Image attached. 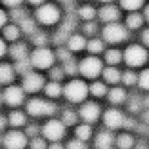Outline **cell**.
I'll use <instances>...</instances> for the list:
<instances>
[{"mask_svg": "<svg viewBox=\"0 0 149 149\" xmlns=\"http://www.w3.org/2000/svg\"><path fill=\"white\" fill-rule=\"evenodd\" d=\"M32 13L39 27L51 32L60 25L66 14L63 7L54 0H49Z\"/></svg>", "mask_w": 149, "mask_h": 149, "instance_id": "6da1fadb", "label": "cell"}, {"mask_svg": "<svg viewBox=\"0 0 149 149\" xmlns=\"http://www.w3.org/2000/svg\"><path fill=\"white\" fill-rule=\"evenodd\" d=\"M88 82L77 76L69 78L63 84V98L67 104L78 107L89 98Z\"/></svg>", "mask_w": 149, "mask_h": 149, "instance_id": "7a4b0ae2", "label": "cell"}, {"mask_svg": "<svg viewBox=\"0 0 149 149\" xmlns=\"http://www.w3.org/2000/svg\"><path fill=\"white\" fill-rule=\"evenodd\" d=\"M61 108L56 101L46 97L33 96L26 102V112L34 119H48L59 115Z\"/></svg>", "mask_w": 149, "mask_h": 149, "instance_id": "3957f363", "label": "cell"}, {"mask_svg": "<svg viewBox=\"0 0 149 149\" xmlns=\"http://www.w3.org/2000/svg\"><path fill=\"white\" fill-rule=\"evenodd\" d=\"M29 59L32 69L42 72L58 63L54 48L51 45L32 48Z\"/></svg>", "mask_w": 149, "mask_h": 149, "instance_id": "277c9868", "label": "cell"}, {"mask_svg": "<svg viewBox=\"0 0 149 149\" xmlns=\"http://www.w3.org/2000/svg\"><path fill=\"white\" fill-rule=\"evenodd\" d=\"M123 52V63L127 68L135 70L146 66L149 61V53L141 43H132L125 48Z\"/></svg>", "mask_w": 149, "mask_h": 149, "instance_id": "5b68a950", "label": "cell"}, {"mask_svg": "<svg viewBox=\"0 0 149 149\" xmlns=\"http://www.w3.org/2000/svg\"><path fill=\"white\" fill-rule=\"evenodd\" d=\"M79 76L88 82L100 79L105 64L100 56L87 55L79 59Z\"/></svg>", "mask_w": 149, "mask_h": 149, "instance_id": "8992f818", "label": "cell"}, {"mask_svg": "<svg viewBox=\"0 0 149 149\" xmlns=\"http://www.w3.org/2000/svg\"><path fill=\"white\" fill-rule=\"evenodd\" d=\"M131 31L120 22L105 24L100 31L101 38L107 45L115 47L127 42Z\"/></svg>", "mask_w": 149, "mask_h": 149, "instance_id": "52a82bcc", "label": "cell"}, {"mask_svg": "<svg viewBox=\"0 0 149 149\" xmlns=\"http://www.w3.org/2000/svg\"><path fill=\"white\" fill-rule=\"evenodd\" d=\"M105 105L102 101L93 98H88L77 107L81 121L94 126L100 125Z\"/></svg>", "mask_w": 149, "mask_h": 149, "instance_id": "ba28073f", "label": "cell"}, {"mask_svg": "<svg viewBox=\"0 0 149 149\" xmlns=\"http://www.w3.org/2000/svg\"><path fill=\"white\" fill-rule=\"evenodd\" d=\"M127 114L125 108L105 104L100 125L116 132L123 130Z\"/></svg>", "mask_w": 149, "mask_h": 149, "instance_id": "9c48e42d", "label": "cell"}, {"mask_svg": "<svg viewBox=\"0 0 149 149\" xmlns=\"http://www.w3.org/2000/svg\"><path fill=\"white\" fill-rule=\"evenodd\" d=\"M68 129L59 117L54 116L47 119L41 126V135L49 142H63Z\"/></svg>", "mask_w": 149, "mask_h": 149, "instance_id": "30bf717a", "label": "cell"}, {"mask_svg": "<svg viewBox=\"0 0 149 149\" xmlns=\"http://www.w3.org/2000/svg\"><path fill=\"white\" fill-rule=\"evenodd\" d=\"M48 81L44 72L31 69L21 77V86L27 95H37L42 92Z\"/></svg>", "mask_w": 149, "mask_h": 149, "instance_id": "8fae6325", "label": "cell"}, {"mask_svg": "<svg viewBox=\"0 0 149 149\" xmlns=\"http://www.w3.org/2000/svg\"><path fill=\"white\" fill-rule=\"evenodd\" d=\"M29 140L25 132L19 129L4 132L0 137V143L4 149H26Z\"/></svg>", "mask_w": 149, "mask_h": 149, "instance_id": "7c38bea8", "label": "cell"}, {"mask_svg": "<svg viewBox=\"0 0 149 149\" xmlns=\"http://www.w3.org/2000/svg\"><path fill=\"white\" fill-rule=\"evenodd\" d=\"M1 94L4 105L14 109L22 105L26 101L27 95L21 84L16 82L3 87Z\"/></svg>", "mask_w": 149, "mask_h": 149, "instance_id": "4fadbf2b", "label": "cell"}, {"mask_svg": "<svg viewBox=\"0 0 149 149\" xmlns=\"http://www.w3.org/2000/svg\"><path fill=\"white\" fill-rule=\"evenodd\" d=\"M116 132L99 125L91 142V149H115Z\"/></svg>", "mask_w": 149, "mask_h": 149, "instance_id": "5bb4252c", "label": "cell"}, {"mask_svg": "<svg viewBox=\"0 0 149 149\" xmlns=\"http://www.w3.org/2000/svg\"><path fill=\"white\" fill-rule=\"evenodd\" d=\"M131 91L121 84L110 86L105 99L106 105L125 108Z\"/></svg>", "mask_w": 149, "mask_h": 149, "instance_id": "9a60e30c", "label": "cell"}, {"mask_svg": "<svg viewBox=\"0 0 149 149\" xmlns=\"http://www.w3.org/2000/svg\"><path fill=\"white\" fill-rule=\"evenodd\" d=\"M32 46L26 38L9 45L8 58L13 63L24 60L29 58Z\"/></svg>", "mask_w": 149, "mask_h": 149, "instance_id": "2e32d148", "label": "cell"}, {"mask_svg": "<svg viewBox=\"0 0 149 149\" xmlns=\"http://www.w3.org/2000/svg\"><path fill=\"white\" fill-rule=\"evenodd\" d=\"M122 9L114 3L102 4L98 8L97 20L104 25L120 22Z\"/></svg>", "mask_w": 149, "mask_h": 149, "instance_id": "e0dca14e", "label": "cell"}, {"mask_svg": "<svg viewBox=\"0 0 149 149\" xmlns=\"http://www.w3.org/2000/svg\"><path fill=\"white\" fill-rule=\"evenodd\" d=\"M140 137L133 131H119L115 135V149H134Z\"/></svg>", "mask_w": 149, "mask_h": 149, "instance_id": "ac0fdd59", "label": "cell"}, {"mask_svg": "<svg viewBox=\"0 0 149 149\" xmlns=\"http://www.w3.org/2000/svg\"><path fill=\"white\" fill-rule=\"evenodd\" d=\"M17 77L13 62L6 59L0 61V86L3 87L13 84Z\"/></svg>", "mask_w": 149, "mask_h": 149, "instance_id": "d6986e66", "label": "cell"}, {"mask_svg": "<svg viewBox=\"0 0 149 149\" xmlns=\"http://www.w3.org/2000/svg\"><path fill=\"white\" fill-rule=\"evenodd\" d=\"M59 118L68 128L74 127L81 121L77 107L69 104L61 107L59 113Z\"/></svg>", "mask_w": 149, "mask_h": 149, "instance_id": "ffe728a7", "label": "cell"}, {"mask_svg": "<svg viewBox=\"0 0 149 149\" xmlns=\"http://www.w3.org/2000/svg\"><path fill=\"white\" fill-rule=\"evenodd\" d=\"M87 39L80 31H75L68 37L64 45L72 53L75 54L86 50Z\"/></svg>", "mask_w": 149, "mask_h": 149, "instance_id": "44dd1931", "label": "cell"}, {"mask_svg": "<svg viewBox=\"0 0 149 149\" xmlns=\"http://www.w3.org/2000/svg\"><path fill=\"white\" fill-rule=\"evenodd\" d=\"M73 128L74 137L84 142L89 143L91 144L96 130V126L83 121H80Z\"/></svg>", "mask_w": 149, "mask_h": 149, "instance_id": "7402d4cb", "label": "cell"}, {"mask_svg": "<svg viewBox=\"0 0 149 149\" xmlns=\"http://www.w3.org/2000/svg\"><path fill=\"white\" fill-rule=\"evenodd\" d=\"M0 35L9 45L25 38L19 24L14 22H9L0 32Z\"/></svg>", "mask_w": 149, "mask_h": 149, "instance_id": "603a6c76", "label": "cell"}, {"mask_svg": "<svg viewBox=\"0 0 149 149\" xmlns=\"http://www.w3.org/2000/svg\"><path fill=\"white\" fill-rule=\"evenodd\" d=\"M75 13L81 22L95 21L97 19L98 8L88 2L81 3L77 6Z\"/></svg>", "mask_w": 149, "mask_h": 149, "instance_id": "cb8c5ba5", "label": "cell"}, {"mask_svg": "<svg viewBox=\"0 0 149 149\" xmlns=\"http://www.w3.org/2000/svg\"><path fill=\"white\" fill-rule=\"evenodd\" d=\"M27 40L32 48L52 46V32L40 27Z\"/></svg>", "mask_w": 149, "mask_h": 149, "instance_id": "d4e9b609", "label": "cell"}, {"mask_svg": "<svg viewBox=\"0 0 149 149\" xmlns=\"http://www.w3.org/2000/svg\"><path fill=\"white\" fill-rule=\"evenodd\" d=\"M109 87L110 86L100 78L88 82L89 95L91 98L97 100H105Z\"/></svg>", "mask_w": 149, "mask_h": 149, "instance_id": "484cf974", "label": "cell"}, {"mask_svg": "<svg viewBox=\"0 0 149 149\" xmlns=\"http://www.w3.org/2000/svg\"><path fill=\"white\" fill-rule=\"evenodd\" d=\"M121 74L122 69L119 66L105 65L100 78L110 87L121 84Z\"/></svg>", "mask_w": 149, "mask_h": 149, "instance_id": "4316f807", "label": "cell"}, {"mask_svg": "<svg viewBox=\"0 0 149 149\" xmlns=\"http://www.w3.org/2000/svg\"><path fill=\"white\" fill-rule=\"evenodd\" d=\"M42 92L45 97L53 101H56L63 98V84L56 81L48 80Z\"/></svg>", "mask_w": 149, "mask_h": 149, "instance_id": "83f0119b", "label": "cell"}, {"mask_svg": "<svg viewBox=\"0 0 149 149\" xmlns=\"http://www.w3.org/2000/svg\"><path fill=\"white\" fill-rule=\"evenodd\" d=\"M27 114L21 110L14 109L10 111L6 116L8 125L12 129H19L27 125Z\"/></svg>", "mask_w": 149, "mask_h": 149, "instance_id": "f1b7e54d", "label": "cell"}, {"mask_svg": "<svg viewBox=\"0 0 149 149\" xmlns=\"http://www.w3.org/2000/svg\"><path fill=\"white\" fill-rule=\"evenodd\" d=\"M103 54V60L105 65L119 66L123 63V50L115 47L107 48Z\"/></svg>", "mask_w": 149, "mask_h": 149, "instance_id": "f546056e", "label": "cell"}, {"mask_svg": "<svg viewBox=\"0 0 149 149\" xmlns=\"http://www.w3.org/2000/svg\"><path fill=\"white\" fill-rule=\"evenodd\" d=\"M146 22L142 13L140 11L130 12L125 17V24L131 32L140 30Z\"/></svg>", "mask_w": 149, "mask_h": 149, "instance_id": "4dcf8cb0", "label": "cell"}, {"mask_svg": "<svg viewBox=\"0 0 149 149\" xmlns=\"http://www.w3.org/2000/svg\"><path fill=\"white\" fill-rule=\"evenodd\" d=\"M139 71L135 69L127 68L122 70L121 85L129 90L136 89L138 82Z\"/></svg>", "mask_w": 149, "mask_h": 149, "instance_id": "1f68e13d", "label": "cell"}, {"mask_svg": "<svg viewBox=\"0 0 149 149\" xmlns=\"http://www.w3.org/2000/svg\"><path fill=\"white\" fill-rule=\"evenodd\" d=\"M107 44L101 37H93L87 39L86 51L89 54L100 56L107 49Z\"/></svg>", "mask_w": 149, "mask_h": 149, "instance_id": "d6a6232c", "label": "cell"}, {"mask_svg": "<svg viewBox=\"0 0 149 149\" xmlns=\"http://www.w3.org/2000/svg\"><path fill=\"white\" fill-rule=\"evenodd\" d=\"M18 24L21 29L24 37L26 39L31 37L39 28L37 22L32 16V13L31 15L24 19Z\"/></svg>", "mask_w": 149, "mask_h": 149, "instance_id": "836d02e7", "label": "cell"}, {"mask_svg": "<svg viewBox=\"0 0 149 149\" xmlns=\"http://www.w3.org/2000/svg\"><path fill=\"white\" fill-rule=\"evenodd\" d=\"M32 11L26 4L9 10L10 21L18 24L24 19L31 15Z\"/></svg>", "mask_w": 149, "mask_h": 149, "instance_id": "e575fe53", "label": "cell"}, {"mask_svg": "<svg viewBox=\"0 0 149 149\" xmlns=\"http://www.w3.org/2000/svg\"><path fill=\"white\" fill-rule=\"evenodd\" d=\"M137 90L143 94L149 93V66H146L139 71Z\"/></svg>", "mask_w": 149, "mask_h": 149, "instance_id": "d590c367", "label": "cell"}, {"mask_svg": "<svg viewBox=\"0 0 149 149\" xmlns=\"http://www.w3.org/2000/svg\"><path fill=\"white\" fill-rule=\"evenodd\" d=\"M79 27L80 32L87 38L97 36L98 32L101 31L97 20L82 22L79 25Z\"/></svg>", "mask_w": 149, "mask_h": 149, "instance_id": "8d00e7d4", "label": "cell"}, {"mask_svg": "<svg viewBox=\"0 0 149 149\" xmlns=\"http://www.w3.org/2000/svg\"><path fill=\"white\" fill-rule=\"evenodd\" d=\"M119 6L122 10L130 12L139 11L146 4V0H118Z\"/></svg>", "mask_w": 149, "mask_h": 149, "instance_id": "74e56055", "label": "cell"}, {"mask_svg": "<svg viewBox=\"0 0 149 149\" xmlns=\"http://www.w3.org/2000/svg\"><path fill=\"white\" fill-rule=\"evenodd\" d=\"M48 80L63 82L67 77L64 69L60 63H57L56 64L49 69L47 72Z\"/></svg>", "mask_w": 149, "mask_h": 149, "instance_id": "f35d334b", "label": "cell"}, {"mask_svg": "<svg viewBox=\"0 0 149 149\" xmlns=\"http://www.w3.org/2000/svg\"><path fill=\"white\" fill-rule=\"evenodd\" d=\"M79 60L75 56L72 57L67 61L61 64L67 77L72 78L79 76Z\"/></svg>", "mask_w": 149, "mask_h": 149, "instance_id": "ab89813d", "label": "cell"}, {"mask_svg": "<svg viewBox=\"0 0 149 149\" xmlns=\"http://www.w3.org/2000/svg\"><path fill=\"white\" fill-rule=\"evenodd\" d=\"M64 145L66 149H91L90 143L79 140L74 136L69 139Z\"/></svg>", "mask_w": 149, "mask_h": 149, "instance_id": "60d3db41", "label": "cell"}, {"mask_svg": "<svg viewBox=\"0 0 149 149\" xmlns=\"http://www.w3.org/2000/svg\"><path fill=\"white\" fill-rule=\"evenodd\" d=\"M48 141L42 135L38 136L29 140L30 149H47Z\"/></svg>", "mask_w": 149, "mask_h": 149, "instance_id": "b9f144b4", "label": "cell"}, {"mask_svg": "<svg viewBox=\"0 0 149 149\" xmlns=\"http://www.w3.org/2000/svg\"><path fill=\"white\" fill-rule=\"evenodd\" d=\"M24 132L29 139H31L32 138L41 135V126L36 123H28L25 126Z\"/></svg>", "mask_w": 149, "mask_h": 149, "instance_id": "7bdbcfd3", "label": "cell"}, {"mask_svg": "<svg viewBox=\"0 0 149 149\" xmlns=\"http://www.w3.org/2000/svg\"><path fill=\"white\" fill-rule=\"evenodd\" d=\"M25 4V0H0V5L8 11Z\"/></svg>", "mask_w": 149, "mask_h": 149, "instance_id": "ee69618b", "label": "cell"}, {"mask_svg": "<svg viewBox=\"0 0 149 149\" xmlns=\"http://www.w3.org/2000/svg\"><path fill=\"white\" fill-rule=\"evenodd\" d=\"M10 21L9 11L0 5V32Z\"/></svg>", "mask_w": 149, "mask_h": 149, "instance_id": "f6af8a7d", "label": "cell"}, {"mask_svg": "<svg viewBox=\"0 0 149 149\" xmlns=\"http://www.w3.org/2000/svg\"><path fill=\"white\" fill-rule=\"evenodd\" d=\"M9 43L0 35V61L8 58Z\"/></svg>", "mask_w": 149, "mask_h": 149, "instance_id": "bcb514c9", "label": "cell"}, {"mask_svg": "<svg viewBox=\"0 0 149 149\" xmlns=\"http://www.w3.org/2000/svg\"><path fill=\"white\" fill-rule=\"evenodd\" d=\"M140 43L149 49V26L143 29L140 34Z\"/></svg>", "mask_w": 149, "mask_h": 149, "instance_id": "7dc6e473", "label": "cell"}, {"mask_svg": "<svg viewBox=\"0 0 149 149\" xmlns=\"http://www.w3.org/2000/svg\"><path fill=\"white\" fill-rule=\"evenodd\" d=\"M48 1L49 0H25V4L32 11L33 9L40 6Z\"/></svg>", "mask_w": 149, "mask_h": 149, "instance_id": "c3c4849f", "label": "cell"}, {"mask_svg": "<svg viewBox=\"0 0 149 149\" xmlns=\"http://www.w3.org/2000/svg\"><path fill=\"white\" fill-rule=\"evenodd\" d=\"M47 149H66V147L63 142H50Z\"/></svg>", "mask_w": 149, "mask_h": 149, "instance_id": "681fc988", "label": "cell"}, {"mask_svg": "<svg viewBox=\"0 0 149 149\" xmlns=\"http://www.w3.org/2000/svg\"><path fill=\"white\" fill-rule=\"evenodd\" d=\"M8 125L6 116H4L1 113H0V135H1L4 132L5 127Z\"/></svg>", "mask_w": 149, "mask_h": 149, "instance_id": "f907efd6", "label": "cell"}, {"mask_svg": "<svg viewBox=\"0 0 149 149\" xmlns=\"http://www.w3.org/2000/svg\"><path fill=\"white\" fill-rule=\"evenodd\" d=\"M142 14L143 15V17H144L146 22L149 24V3H146L145 6L143 7Z\"/></svg>", "mask_w": 149, "mask_h": 149, "instance_id": "816d5d0a", "label": "cell"}, {"mask_svg": "<svg viewBox=\"0 0 149 149\" xmlns=\"http://www.w3.org/2000/svg\"><path fill=\"white\" fill-rule=\"evenodd\" d=\"M96 1L98 3H100L101 4H104L114 3L116 0H96Z\"/></svg>", "mask_w": 149, "mask_h": 149, "instance_id": "f5cc1de1", "label": "cell"}, {"mask_svg": "<svg viewBox=\"0 0 149 149\" xmlns=\"http://www.w3.org/2000/svg\"><path fill=\"white\" fill-rule=\"evenodd\" d=\"M143 137L146 139V140L147 141V143L149 144V126H148V127L147 128V132L146 133V135H145V136Z\"/></svg>", "mask_w": 149, "mask_h": 149, "instance_id": "db71d44e", "label": "cell"}, {"mask_svg": "<svg viewBox=\"0 0 149 149\" xmlns=\"http://www.w3.org/2000/svg\"><path fill=\"white\" fill-rule=\"evenodd\" d=\"M89 1H90V0H75V1L76 3L79 2V3H80L81 4V3H87Z\"/></svg>", "mask_w": 149, "mask_h": 149, "instance_id": "11a10c76", "label": "cell"}, {"mask_svg": "<svg viewBox=\"0 0 149 149\" xmlns=\"http://www.w3.org/2000/svg\"><path fill=\"white\" fill-rule=\"evenodd\" d=\"M148 63H149V61H148Z\"/></svg>", "mask_w": 149, "mask_h": 149, "instance_id": "9f6ffc18", "label": "cell"}]
</instances>
